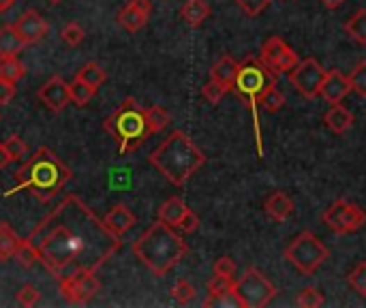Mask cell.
<instances>
[{
    "label": "cell",
    "mask_w": 366,
    "mask_h": 308,
    "mask_svg": "<svg viewBox=\"0 0 366 308\" xmlns=\"http://www.w3.org/2000/svg\"><path fill=\"white\" fill-rule=\"evenodd\" d=\"M103 222L107 225L109 232H114L116 236L122 238L127 232H131V229L135 227V214H133L127 206L118 204V206H114V208H111V210L105 214Z\"/></svg>",
    "instance_id": "ac0fdd59"
},
{
    "label": "cell",
    "mask_w": 366,
    "mask_h": 308,
    "mask_svg": "<svg viewBox=\"0 0 366 308\" xmlns=\"http://www.w3.org/2000/svg\"><path fill=\"white\" fill-rule=\"evenodd\" d=\"M13 259H15L17 264H22L24 268H33V266L39 261V250L35 248V244H33V242L22 240V242H19V246H17V250H15Z\"/></svg>",
    "instance_id": "f546056e"
},
{
    "label": "cell",
    "mask_w": 366,
    "mask_h": 308,
    "mask_svg": "<svg viewBox=\"0 0 366 308\" xmlns=\"http://www.w3.org/2000/svg\"><path fill=\"white\" fill-rule=\"evenodd\" d=\"M146 120H148L150 135L152 133H161L163 129H167V127H170V122H172L170 114H167V111L163 107H159V105L146 107Z\"/></svg>",
    "instance_id": "83f0119b"
},
{
    "label": "cell",
    "mask_w": 366,
    "mask_h": 308,
    "mask_svg": "<svg viewBox=\"0 0 366 308\" xmlns=\"http://www.w3.org/2000/svg\"><path fill=\"white\" fill-rule=\"evenodd\" d=\"M234 278L232 276H221V274H214L208 283V293L210 295H218V293H225V291H232L234 289Z\"/></svg>",
    "instance_id": "74e56055"
},
{
    "label": "cell",
    "mask_w": 366,
    "mask_h": 308,
    "mask_svg": "<svg viewBox=\"0 0 366 308\" xmlns=\"http://www.w3.org/2000/svg\"><path fill=\"white\" fill-rule=\"evenodd\" d=\"M347 285L362 298H366V261H360L347 276Z\"/></svg>",
    "instance_id": "1f68e13d"
},
{
    "label": "cell",
    "mask_w": 366,
    "mask_h": 308,
    "mask_svg": "<svg viewBox=\"0 0 366 308\" xmlns=\"http://www.w3.org/2000/svg\"><path fill=\"white\" fill-rule=\"evenodd\" d=\"M324 225L334 232L336 236H347V234H356L358 229L364 227L366 222V212L347 202V200H336L334 204H330L321 216Z\"/></svg>",
    "instance_id": "9c48e42d"
},
{
    "label": "cell",
    "mask_w": 366,
    "mask_h": 308,
    "mask_svg": "<svg viewBox=\"0 0 366 308\" xmlns=\"http://www.w3.org/2000/svg\"><path fill=\"white\" fill-rule=\"evenodd\" d=\"M15 33L19 35V39L26 43V45H33L37 41H41L45 35H47V22L43 19V15L35 9H28L19 15V19L13 24Z\"/></svg>",
    "instance_id": "5bb4252c"
},
{
    "label": "cell",
    "mask_w": 366,
    "mask_h": 308,
    "mask_svg": "<svg viewBox=\"0 0 366 308\" xmlns=\"http://www.w3.org/2000/svg\"><path fill=\"white\" fill-rule=\"evenodd\" d=\"M260 60L272 69L274 73H289L298 63V54L280 39V37H270L264 45H262V54H260Z\"/></svg>",
    "instance_id": "8fae6325"
},
{
    "label": "cell",
    "mask_w": 366,
    "mask_h": 308,
    "mask_svg": "<svg viewBox=\"0 0 366 308\" xmlns=\"http://www.w3.org/2000/svg\"><path fill=\"white\" fill-rule=\"evenodd\" d=\"M296 304L302 306V308H317V306L326 304V298L317 287H304V289L298 291Z\"/></svg>",
    "instance_id": "4dcf8cb0"
},
{
    "label": "cell",
    "mask_w": 366,
    "mask_h": 308,
    "mask_svg": "<svg viewBox=\"0 0 366 308\" xmlns=\"http://www.w3.org/2000/svg\"><path fill=\"white\" fill-rule=\"evenodd\" d=\"M230 92V88L228 86H223L221 81H216V79H210L206 86L202 88V95H204V99L210 103V105H218L221 101H223V97Z\"/></svg>",
    "instance_id": "d590c367"
},
{
    "label": "cell",
    "mask_w": 366,
    "mask_h": 308,
    "mask_svg": "<svg viewBox=\"0 0 366 308\" xmlns=\"http://www.w3.org/2000/svg\"><path fill=\"white\" fill-rule=\"evenodd\" d=\"M326 77V69L315 60V58H306L302 63H298L292 71H289V81L292 86L304 97V99H315L319 97V88Z\"/></svg>",
    "instance_id": "30bf717a"
},
{
    "label": "cell",
    "mask_w": 366,
    "mask_h": 308,
    "mask_svg": "<svg viewBox=\"0 0 366 308\" xmlns=\"http://www.w3.org/2000/svg\"><path fill=\"white\" fill-rule=\"evenodd\" d=\"M49 3H54V5H58V3H63V0H49Z\"/></svg>",
    "instance_id": "681fc988"
},
{
    "label": "cell",
    "mask_w": 366,
    "mask_h": 308,
    "mask_svg": "<svg viewBox=\"0 0 366 308\" xmlns=\"http://www.w3.org/2000/svg\"><path fill=\"white\" fill-rule=\"evenodd\" d=\"M345 33L360 45H366V9H358L347 22Z\"/></svg>",
    "instance_id": "484cf974"
},
{
    "label": "cell",
    "mask_w": 366,
    "mask_h": 308,
    "mask_svg": "<svg viewBox=\"0 0 366 308\" xmlns=\"http://www.w3.org/2000/svg\"><path fill=\"white\" fill-rule=\"evenodd\" d=\"M276 77H278V73L268 69L260 58H246L238 69L232 90H236V95L242 101H246V105L253 109V114H255V107L260 105V99L270 88L276 86ZM255 120H257V114H255Z\"/></svg>",
    "instance_id": "8992f818"
},
{
    "label": "cell",
    "mask_w": 366,
    "mask_h": 308,
    "mask_svg": "<svg viewBox=\"0 0 366 308\" xmlns=\"http://www.w3.org/2000/svg\"><path fill=\"white\" fill-rule=\"evenodd\" d=\"M330 257L328 246L313 234V232H300L285 248V259L304 276L315 274Z\"/></svg>",
    "instance_id": "52a82bcc"
},
{
    "label": "cell",
    "mask_w": 366,
    "mask_h": 308,
    "mask_svg": "<svg viewBox=\"0 0 366 308\" xmlns=\"http://www.w3.org/2000/svg\"><path fill=\"white\" fill-rule=\"evenodd\" d=\"M39 101L51 109V111H63L69 101H71V90H69V83L61 77V75H54L51 79H47L43 86L39 88Z\"/></svg>",
    "instance_id": "4fadbf2b"
},
{
    "label": "cell",
    "mask_w": 366,
    "mask_h": 308,
    "mask_svg": "<svg viewBox=\"0 0 366 308\" xmlns=\"http://www.w3.org/2000/svg\"><path fill=\"white\" fill-rule=\"evenodd\" d=\"M13 97H15V81L0 79V105L11 103Z\"/></svg>",
    "instance_id": "f6af8a7d"
},
{
    "label": "cell",
    "mask_w": 366,
    "mask_h": 308,
    "mask_svg": "<svg viewBox=\"0 0 366 308\" xmlns=\"http://www.w3.org/2000/svg\"><path fill=\"white\" fill-rule=\"evenodd\" d=\"M19 242L22 238H17V234L7 225V222H0V261L13 259Z\"/></svg>",
    "instance_id": "cb8c5ba5"
},
{
    "label": "cell",
    "mask_w": 366,
    "mask_h": 308,
    "mask_svg": "<svg viewBox=\"0 0 366 308\" xmlns=\"http://www.w3.org/2000/svg\"><path fill=\"white\" fill-rule=\"evenodd\" d=\"M212 272H214V274H221V276H232V278H234V274H236V264H234V259H232L230 255H223V257H218V259L214 261Z\"/></svg>",
    "instance_id": "7bdbcfd3"
},
{
    "label": "cell",
    "mask_w": 366,
    "mask_h": 308,
    "mask_svg": "<svg viewBox=\"0 0 366 308\" xmlns=\"http://www.w3.org/2000/svg\"><path fill=\"white\" fill-rule=\"evenodd\" d=\"M234 3L248 15V17H257L262 15L274 0H234Z\"/></svg>",
    "instance_id": "8d00e7d4"
},
{
    "label": "cell",
    "mask_w": 366,
    "mask_h": 308,
    "mask_svg": "<svg viewBox=\"0 0 366 308\" xmlns=\"http://www.w3.org/2000/svg\"><path fill=\"white\" fill-rule=\"evenodd\" d=\"M212 9L206 0H186L180 9V17L191 26V28H200L208 17H210Z\"/></svg>",
    "instance_id": "44dd1931"
},
{
    "label": "cell",
    "mask_w": 366,
    "mask_h": 308,
    "mask_svg": "<svg viewBox=\"0 0 366 308\" xmlns=\"http://www.w3.org/2000/svg\"><path fill=\"white\" fill-rule=\"evenodd\" d=\"M186 204L180 197H170L167 202H163V206L159 208V220L167 222L170 227H178L182 216L186 214Z\"/></svg>",
    "instance_id": "7402d4cb"
},
{
    "label": "cell",
    "mask_w": 366,
    "mask_h": 308,
    "mask_svg": "<svg viewBox=\"0 0 366 308\" xmlns=\"http://www.w3.org/2000/svg\"><path fill=\"white\" fill-rule=\"evenodd\" d=\"M238 69H240V63H236L232 56H221V58L216 60V65L210 69V79L221 81L223 86H228L232 90L236 75H238Z\"/></svg>",
    "instance_id": "ffe728a7"
},
{
    "label": "cell",
    "mask_w": 366,
    "mask_h": 308,
    "mask_svg": "<svg viewBox=\"0 0 366 308\" xmlns=\"http://www.w3.org/2000/svg\"><path fill=\"white\" fill-rule=\"evenodd\" d=\"M260 105H262V109L266 111V114H276V111L285 105V95L280 90H276V86H274L260 99Z\"/></svg>",
    "instance_id": "e575fe53"
},
{
    "label": "cell",
    "mask_w": 366,
    "mask_h": 308,
    "mask_svg": "<svg viewBox=\"0 0 366 308\" xmlns=\"http://www.w3.org/2000/svg\"><path fill=\"white\" fill-rule=\"evenodd\" d=\"M17 3V0H0V13H5V11H9L13 5Z\"/></svg>",
    "instance_id": "c3c4849f"
},
{
    "label": "cell",
    "mask_w": 366,
    "mask_h": 308,
    "mask_svg": "<svg viewBox=\"0 0 366 308\" xmlns=\"http://www.w3.org/2000/svg\"><path fill=\"white\" fill-rule=\"evenodd\" d=\"M234 291L240 298L242 308H262L276 298V287L257 268H248L234 283Z\"/></svg>",
    "instance_id": "ba28073f"
},
{
    "label": "cell",
    "mask_w": 366,
    "mask_h": 308,
    "mask_svg": "<svg viewBox=\"0 0 366 308\" xmlns=\"http://www.w3.org/2000/svg\"><path fill=\"white\" fill-rule=\"evenodd\" d=\"M103 129L118 142V154H129L137 150L146 142L150 135L148 120H146V107L139 105L135 99H125L122 105L111 114Z\"/></svg>",
    "instance_id": "5b68a950"
},
{
    "label": "cell",
    "mask_w": 366,
    "mask_h": 308,
    "mask_svg": "<svg viewBox=\"0 0 366 308\" xmlns=\"http://www.w3.org/2000/svg\"><path fill=\"white\" fill-rule=\"evenodd\" d=\"M353 114L341 103H336V105H330V109L326 111V116H324V124L334 133V135H343L351 129L353 124Z\"/></svg>",
    "instance_id": "d6986e66"
},
{
    "label": "cell",
    "mask_w": 366,
    "mask_h": 308,
    "mask_svg": "<svg viewBox=\"0 0 366 308\" xmlns=\"http://www.w3.org/2000/svg\"><path fill=\"white\" fill-rule=\"evenodd\" d=\"M73 172L49 148H39L15 174V186L5 193V197L31 191L39 202L47 204L65 188Z\"/></svg>",
    "instance_id": "7a4b0ae2"
},
{
    "label": "cell",
    "mask_w": 366,
    "mask_h": 308,
    "mask_svg": "<svg viewBox=\"0 0 366 308\" xmlns=\"http://www.w3.org/2000/svg\"><path fill=\"white\" fill-rule=\"evenodd\" d=\"M5 146H7V150H9L13 161H24L28 156V144L24 142L19 135H11L5 142Z\"/></svg>",
    "instance_id": "f35d334b"
},
{
    "label": "cell",
    "mask_w": 366,
    "mask_h": 308,
    "mask_svg": "<svg viewBox=\"0 0 366 308\" xmlns=\"http://www.w3.org/2000/svg\"><path fill=\"white\" fill-rule=\"evenodd\" d=\"M26 43L19 39L13 26H3L0 28V56H17Z\"/></svg>",
    "instance_id": "603a6c76"
},
{
    "label": "cell",
    "mask_w": 366,
    "mask_h": 308,
    "mask_svg": "<svg viewBox=\"0 0 366 308\" xmlns=\"http://www.w3.org/2000/svg\"><path fill=\"white\" fill-rule=\"evenodd\" d=\"M200 216H197L191 208L186 210V214L182 216V220H180V225H178V229L182 232V234H193V232H197L200 229Z\"/></svg>",
    "instance_id": "ee69618b"
},
{
    "label": "cell",
    "mask_w": 366,
    "mask_h": 308,
    "mask_svg": "<svg viewBox=\"0 0 366 308\" xmlns=\"http://www.w3.org/2000/svg\"><path fill=\"white\" fill-rule=\"evenodd\" d=\"M347 79H349L351 90L356 95H360L362 99H366V60H360L353 67V71H351V75Z\"/></svg>",
    "instance_id": "836d02e7"
},
{
    "label": "cell",
    "mask_w": 366,
    "mask_h": 308,
    "mask_svg": "<svg viewBox=\"0 0 366 308\" xmlns=\"http://www.w3.org/2000/svg\"><path fill=\"white\" fill-rule=\"evenodd\" d=\"M69 90H71V101H73L77 107H86V105L93 101L95 92H97L93 86H88V83H83V81L77 79V77H75L73 83H69Z\"/></svg>",
    "instance_id": "f1b7e54d"
},
{
    "label": "cell",
    "mask_w": 366,
    "mask_h": 308,
    "mask_svg": "<svg viewBox=\"0 0 366 308\" xmlns=\"http://www.w3.org/2000/svg\"><path fill=\"white\" fill-rule=\"evenodd\" d=\"M148 163L174 186H182L206 163V154L193 144L184 131H174L148 156Z\"/></svg>",
    "instance_id": "277c9868"
},
{
    "label": "cell",
    "mask_w": 366,
    "mask_h": 308,
    "mask_svg": "<svg viewBox=\"0 0 366 308\" xmlns=\"http://www.w3.org/2000/svg\"><path fill=\"white\" fill-rule=\"evenodd\" d=\"M77 79H81L83 83H88V86H93L95 90H99L101 86H103V81L107 79V75H105V71H103V67L101 65H97V63H88V65H83L79 71H77V75H75Z\"/></svg>",
    "instance_id": "4316f807"
},
{
    "label": "cell",
    "mask_w": 366,
    "mask_h": 308,
    "mask_svg": "<svg viewBox=\"0 0 366 308\" xmlns=\"http://www.w3.org/2000/svg\"><path fill=\"white\" fill-rule=\"evenodd\" d=\"M39 250V261L56 281L95 274L114 257L122 240L75 195L56 206L26 238Z\"/></svg>",
    "instance_id": "6da1fadb"
},
{
    "label": "cell",
    "mask_w": 366,
    "mask_h": 308,
    "mask_svg": "<svg viewBox=\"0 0 366 308\" xmlns=\"http://www.w3.org/2000/svg\"><path fill=\"white\" fill-rule=\"evenodd\" d=\"M206 308H242L240 304V298L236 295V291H225V293H218V295H210L206 302H204Z\"/></svg>",
    "instance_id": "d6a6232c"
},
{
    "label": "cell",
    "mask_w": 366,
    "mask_h": 308,
    "mask_svg": "<svg viewBox=\"0 0 366 308\" xmlns=\"http://www.w3.org/2000/svg\"><path fill=\"white\" fill-rule=\"evenodd\" d=\"M150 11H152L150 0H131L127 7L120 9L116 19H118V24L125 28V31L137 33V31H142V28L148 24Z\"/></svg>",
    "instance_id": "9a60e30c"
},
{
    "label": "cell",
    "mask_w": 366,
    "mask_h": 308,
    "mask_svg": "<svg viewBox=\"0 0 366 308\" xmlns=\"http://www.w3.org/2000/svg\"><path fill=\"white\" fill-rule=\"evenodd\" d=\"M172 298H174L178 304H189V302L195 298V287H193L189 281H178V283L172 287Z\"/></svg>",
    "instance_id": "60d3db41"
},
{
    "label": "cell",
    "mask_w": 366,
    "mask_h": 308,
    "mask_svg": "<svg viewBox=\"0 0 366 308\" xmlns=\"http://www.w3.org/2000/svg\"><path fill=\"white\" fill-rule=\"evenodd\" d=\"M39 300H41V293L35 285H24L17 291V302L22 306H35V304H39Z\"/></svg>",
    "instance_id": "b9f144b4"
},
{
    "label": "cell",
    "mask_w": 366,
    "mask_h": 308,
    "mask_svg": "<svg viewBox=\"0 0 366 308\" xmlns=\"http://www.w3.org/2000/svg\"><path fill=\"white\" fill-rule=\"evenodd\" d=\"M83 37H86V33H83V28H81L79 24L71 22V24L65 26V31H63V41H65L69 47H77V45L83 41Z\"/></svg>",
    "instance_id": "ab89813d"
},
{
    "label": "cell",
    "mask_w": 366,
    "mask_h": 308,
    "mask_svg": "<svg viewBox=\"0 0 366 308\" xmlns=\"http://www.w3.org/2000/svg\"><path fill=\"white\" fill-rule=\"evenodd\" d=\"M11 163H13V159H11V154H9L7 146L0 144V170H7V167H9Z\"/></svg>",
    "instance_id": "bcb514c9"
},
{
    "label": "cell",
    "mask_w": 366,
    "mask_h": 308,
    "mask_svg": "<svg viewBox=\"0 0 366 308\" xmlns=\"http://www.w3.org/2000/svg\"><path fill=\"white\" fill-rule=\"evenodd\" d=\"M58 285H61L63 298L69 304H86L101 289V283H99V278L95 274H81V276H75V278H67V281H61Z\"/></svg>",
    "instance_id": "7c38bea8"
},
{
    "label": "cell",
    "mask_w": 366,
    "mask_h": 308,
    "mask_svg": "<svg viewBox=\"0 0 366 308\" xmlns=\"http://www.w3.org/2000/svg\"><path fill=\"white\" fill-rule=\"evenodd\" d=\"M26 77V67L17 56H0V79H9V81H19Z\"/></svg>",
    "instance_id": "d4e9b609"
},
{
    "label": "cell",
    "mask_w": 366,
    "mask_h": 308,
    "mask_svg": "<svg viewBox=\"0 0 366 308\" xmlns=\"http://www.w3.org/2000/svg\"><path fill=\"white\" fill-rule=\"evenodd\" d=\"M319 3H321L328 11H334V9H339V7L345 3V0H319Z\"/></svg>",
    "instance_id": "7dc6e473"
},
{
    "label": "cell",
    "mask_w": 366,
    "mask_h": 308,
    "mask_svg": "<svg viewBox=\"0 0 366 308\" xmlns=\"http://www.w3.org/2000/svg\"><path fill=\"white\" fill-rule=\"evenodd\" d=\"M131 250L150 272H154V276H165L186 257L189 244L174 232V227L157 220L133 242Z\"/></svg>",
    "instance_id": "3957f363"
},
{
    "label": "cell",
    "mask_w": 366,
    "mask_h": 308,
    "mask_svg": "<svg viewBox=\"0 0 366 308\" xmlns=\"http://www.w3.org/2000/svg\"><path fill=\"white\" fill-rule=\"evenodd\" d=\"M264 210H266V214L272 218V220H276V222H283V220H287L292 214H294V210H296V206H294V202H292V197L287 193H283V191H272L268 197H266V202H264Z\"/></svg>",
    "instance_id": "e0dca14e"
},
{
    "label": "cell",
    "mask_w": 366,
    "mask_h": 308,
    "mask_svg": "<svg viewBox=\"0 0 366 308\" xmlns=\"http://www.w3.org/2000/svg\"><path fill=\"white\" fill-rule=\"evenodd\" d=\"M0 120H3V116H0Z\"/></svg>",
    "instance_id": "f907efd6"
},
{
    "label": "cell",
    "mask_w": 366,
    "mask_h": 308,
    "mask_svg": "<svg viewBox=\"0 0 366 308\" xmlns=\"http://www.w3.org/2000/svg\"><path fill=\"white\" fill-rule=\"evenodd\" d=\"M351 92L349 79L341 73V71H326L324 83L319 88V97L328 103V105H336L341 103L347 95Z\"/></svg>",
    "instance_id": "2e32d148"
}]
</instances>
